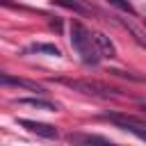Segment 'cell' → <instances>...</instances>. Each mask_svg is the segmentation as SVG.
<instances>
[{
    "mask_svg": "<svg viewBox=\"0 0 146 146\" xmlns=\"http://www.w3.org/2000/svg\"><path fill=\"white\" fill-rule=\"evenodd\" d=\"M52 2L59 5V7L73 9V11H78V14H91V7H87L82 0H52Z\"/></svg>",
    "mask_w": 146,
    "mask_h": 146,
    "instance_id": "obj_10",
    "label": "cell"
},
{
    "mask_svg": "<svg viewBox=\"0 0 146 146\" xmlns=\"http://www.w3.org/2000/svg\"><path fill=\"white\" fill-rule=\"evenodd\" d=\"M94 41H96V48H98L100 57H107V59H114L116 57V48H114L112 39L105 32H94Z\"/></svg>",
    "mask_w": 146,
    "mask_h": 146,
    "instance_id": "obj_6",
    "label": "cell"
},
{
    "mask_svg": "<svg viewBox=\"0 0 146 146\" xmlns=\"http://www.w3.org/2000/svg\"><path fill=\"white\" fill-rule=\"evenodd\" d=\"M103 119H105V121H112L114 125H119V128L132 132L135 137H139L141 141H146V121H144V119L128 116V114H116V112H112V114H103Z\"/></svg>",
    "mask_w": 146,
    "mask_h": 146,
    "instance_id": "obj_3",
    "label": "cell"
},
{
    "mask_svg": "<svg viewBox=\"0 0 146 146\" xmlns=\"http://www.w3.org/2000/svg\"><path fill=\"white\" fill-rule=\"evenodd\" d=\"M68 141H73V144H110L105 137H98V135H68Z\"/></svg>",
    "mask_w": 146,
    "mask_h": 146,
    "instance_id": "obj_9",
    "label": "cell"
},
{
    "mask_svg": "<svg viewBox=\"0 0 146 146\" xmlns=\"http://www.w3.org/2000/svg\"><path fill=\"white\" fill-rule=\"evenodd\" d=\"M144 25H146V21H144Z\"/></svg>",
    "mask_w": 146,
    "mask_h": 146,
    "instance_id": "obj_14",
    "label": "cell"
},
{
    "mask_svg": "<svg viewBox=\"0 0 146 146\" xmlns=\"http://www.w3.org/2000/svg\"><path fill=\"white\" fill-rule=\"evenodd\" d=\"M59 82H64L73 91H80V94H87V96H96V98H114V96H119L114 87H107V84H103L98 80H59Z\"/></svg>",
    "mask_w": 146,
    "mask_h": 146,
    "instance_id": "obj_2",
    "label": "cell"
},
{
    "mask_svg": "<svg viewBox=\"0 0 146 146\" xmlns=\"http://www.w3.org/2000/svg\"><path fill=\"white\" fill-rule=\"evenodd\" d=\"M121 25H123V27H125V30H128V32H130L132 36H135V41H137V43H139L141 48H146V36H144V34H141V32L137 30V25H135V23H130V21H123Z\"/></svg>",
    "mask_w": 146,
    "mask_h": 146,
    "instance_id": "obj_11",
    "label": "cell"
},
{
    "mask_svg": "<svg viewBox=\"0 0 146 146\" xmlns=\"http://www.w3.org/2000/svg\"><path fill=\"white\" fill-rule=\"evenodd\" d=\"M0 82L2 84H11V87H23V89H30V91H34V94H46V89H43V84H39V82H34V80H25V78H14V75H9V73H2L0 75Z\"/></svg>",
    "mask_w": 146,
    "mask_h": 146,
    "instance_id": "obj_5",
    "label": "cell"
},
{
    "mask_svg": "<svg viewBox=\"0 0 146 146\" xmlns=\"http://www.w3.org/2000/svg\"><path fill=\"white\" fill-rule=\"evenodd\" d=\"M71 46H73V50L78 52V57L87 66H96L100 62V52L96 48L94 32H89L80 21H73L71 23Z\"/></svg>",
    "mask_w": 146,
    "mask_h": 146,
    "instance_id": "obj_1",
    "label": "cell"
},
{
    "mask_svg": "<svg viewBox=\"0 0 146 146\" xmlns=\"http://www.w3.org/2000/svg\"><path fill=\"white\" fill-rule=\"evenodd\" d=\"M110 73H112V75H119V78H130V80H137V82H141V80H144L141 75H135V73H125V71H119V68H112Z\"/></svg>",
    "mask_w": 146,
    "mask_h": 146,
    "instance_id": "obj_13",
    "label": "cell"
},
{
    "mask_svg": "<svg viewBox=\"0 0 146 146\" xmlns=\"http://www.w3.org/2000/svg\"><path fill=\"white\" fill-rule=\"evenodd\" d=\"M107 5H112V7H116V9H121V11H125V14H130V16H135L137 11H135V7L130 5V0H105Z\"/></svg>",
    "mask_w": 146,
    "mask_h": 146,
    "instance_id": "obj_12",
    "label": "cell"
},
{
    "mask_svg": "<svg viewBox=\"0 0 146 146\" xmlns=\"http://www.w3.org/2000/svg\"><path fill=\"white\" fill-rule=\"evenodd\" d=\"M16 103L27 105V107H36V110H46V112H59L62 110L59 103H52V100H46V98H18Z\"/></svg>",
    "mask_w": 146,
    "mask_h": 146,
    "instance_id": "obj_7",
    "label": "cell"
},
{
    "mask_svg": "<svg viewBox=\"0 0 146 146\" xmlns=\"http://www.w3.org/2000/svg\"><path fill=\"white\" fill-rule=\"evenodd\" d=\"M18 125H23L27 132L39 135V137H46V139H57L59 137L57 128L50 125V123H41V121H32V119H18Z\"/></svg>",
    "mask_w": 146,
    "mask_h": 146,
    "instance_id": "obj_4",
    "label": "cell"
},
{
    "mask_svg": "<svg viewBox=\"0 0 146 146\" xmlns=\"http://www.w3.org/2000/svg\"><path fill=\"white\" fill-rule=\"evenodd\" d=\"M25 52H43V55H52V57H62V50L55 43H30L25 48Z\"/></svg>",
    "mask_w": 146,
    "mask_h": 146,
    "instance_id": "obj_8",
    "label": "cell"
}]
</instances>
